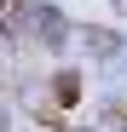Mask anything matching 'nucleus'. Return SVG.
<instances>
[{"mask_svg": "<svg viewBox=\"0 0 127 132\" xmlns=\"http://www.w3.org/2000/svg\"><path fill=\"white\" fill-rule=\"evenodd\" d=\"M17 17H23V6H17V0H0V35H12Z\"/></svg>", "mask_w": 127, "mask_h": 132, "instance_id": "nucleus-1", "label": "nucleus"}, {"mask_svg": "<svg viewBox=\"0 0 127 132\" xmlns=\"http://www.w3.org/2000/svg\"><path fill=\"white\" fill-rule=\"evenodd\" d=\"M81 98V80L75 75H58V103H75Z\"/></svg>", "mask_w": 127, "mask_h": 132, "instance_id": "nucleus-2", "label": "nucleus"}]
</instances>
